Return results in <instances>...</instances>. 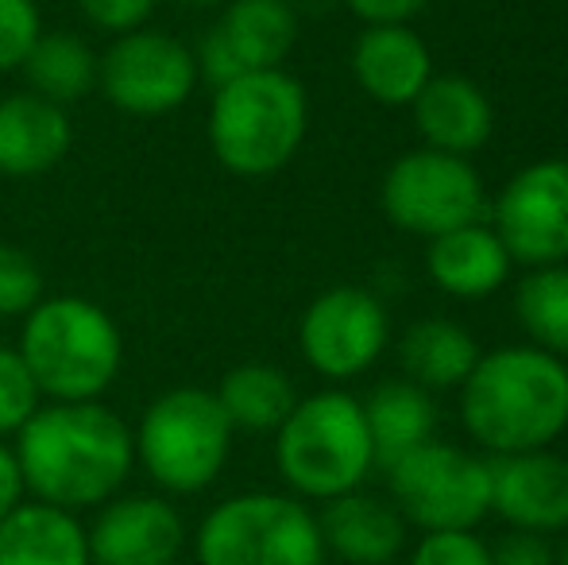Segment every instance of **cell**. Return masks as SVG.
Instances as JSON below:
<instances>
[{"mask_svg": "<svg viewBox=\"0 0 568 565\" xmlns=\"http://www.w3.org/2000/svg\"><path fill=\"white\" fill-rule=\"evenodd\" d=\"M12 450L28 496L67 512L101 507L124 492L135 468L132 426L101 400L43 403Z\"/></svg>", "mask_w": 568, "mask_h": 565, "instance_id": "cell-1", "label": "cell"}, {"mask_svg": "<svg viewBox=\"0 0 568 565\" xmlns=\"http://www.w3.org/2000/svg\"><path fill=\"white\" fill-rule=\"evenodd\" d=\"M460 423L495 457L549 450L568 430V364L538 345L484 353L460 384Z\"/></svg>", "mask_w": 568, "mask_h": 565, "instance_id": "cell-2", "label": "cell"}, {"mask_svg": "<svg viewBox=\"0 0 568 565\" xmlns=\"http://www.w3.org/2000/svg\"><path fill=\"white\" fill-rule=\"evenodd\" d=\"M20 356L47 403H93L116 384L124 337L105 306L82 294L43 299L20 322Z\"/></svg>", "mask_w": 568, "mask_h": 565, "instance_id": "cell-3", "label": "cell"}, {"mask_svg": "<svg viewBox=\"0 0 568 565\" xmlns=\"http://www.w3.org/2000/svg\"><path fill=\"white\" fill-rule=\"evenodd\" d=\"M310 129L306 85L286 70H247L213 90L205 137L213 159L240 179H267L283 171Z\"/></svg>", "mask_w": 568, "mask_h": 565, "instance_id": "cell-4", "label": "cell"}, {"mask_svg": "<svg viewBox=\"0 0 568 565\" xmlns=\"http://www.w3.org/2000/svg\"><path fill=\"white\" fill-rule=\"evenodd\" d=\"M275 465L286 488L302 500L356 492L375 468L364 403L337 387L298 400L275 430Z\"/></svg>", "mask_w": 568, "mask_h": 565, "instance_id": "cell-5", "label": "cell"}, {"mask_svg": "<svg viewBox=\"0 0 568 565\" xmlns=\"http://www.w3.org/2000/svg\"><path fill=\"white\" fill-rule=\"evenodd\" d=\"M229 415L205 387H171L143 407L132 430L135 465L163 496L205 492L229 465L232 453Z\"/></svg>", "mask_w": 568, "mask_h": 565, "instance_id": "cell-6", "label": "cell"}, {"mask_svg": "<svg viewBox=\"0 0 568 565\" xmlns=\"http://www.w3.org/2000/svg\"><path fill=\"white\" fill-rule=\"evenodd\" d=\"M197 565H325L317 515L283 492H240L197 527Z\"/></svg>", "mask_w": 568, "mask_h": 565, "instance_id": "cell-7", "label": "cell"}, {"mask_svg": "<svg viewBox=\"0 0 568 565\" xmlns=\"http://www.w3.org/2000/svg\"><path fill=\"white\" fill-rule=\"evenodd\" d=\"M383 473L390 484V504L426 535L429 531H471L491 512V465L437 437L398 457Z\"/></svg>", "mask_w": 568, "mask_h": 565, "instance_id": "cell-8", "label": "cell"}, {"mask_svg": "<svg viewBox=\"0 0 568 565\" xmlns=\"http://www.w3.org/2000/svg\"><path fill=\"white\" fill-rule=\"evenodd\" d=\"M383 213L395 229L414 236H445L453 229L476 225L487 213L484 179L464 155L418 148L390 163L379 190Z\"/></svg>", "mask_w": 568, "mask_h": 565, "instance_id": "cell-9", "label": "cell"}, {"mask_svg": "<svg viewBox=\"0 0 568 565\" xmlns=\"http://www.w3.org/2000/svg\"><path fill=\"white\" fill-rule=\"evenodd\" d=\"M98 90L116 113L128 117L179 113L197 90L194 47L159 28L113 36V43L101 51Z\"/></svg>", "mask_w": 568, "mask_h": 565, "instance_id": "cell-10", "label": "cell"}, {"mask_svg": "<svg viewBox=\"0 0 568 565\" xmlns=\"http://www.w3.org/2000/svg\"><path fill=\"white\" fill-rule=\"evenodd\" d=\"M390 341L383 302L364 286H329L298 322V349L317 376L344 384L372 369Z\"/></svg>", "mask_w": 568, "mask_h": 565, "instance_id": "cell-11", "label": "cell"}, {"mask_svg": "<svg viewBox=\"0 0 568 565\" xmlns=\"http://www.w3.org/2000/svg\"><path fill=\"white\" fill-rule=\"evenodd\" d=\"M495 233L510 260L549 268L568 260V159L530 163L495 198Z\"/></svg>", "mask_w": 568, "mask_h": 565, "instance_id": "cell-12", "label": "cell"}, {"mask_svg": "<svg viewBox=\"0 0 568 565\" xmlns=\"http://www.w3.org/2000/svg\"><path fill=\"white\" fill-rule=\"evenodd\" d=\"M186 538L179 507L151 492H116L85 527L90 565H174Z\"/></svg>", "mask_w": 568, "mask_h": 565, "instance_id": "cell-13", "label": "cell"}, {"mask_svg": "<svg viewBox=\"0 0 568 565\" xmlns=\"http://www.w3.org/2000/svg\"><path fill=\"white\" fill-rule=\"evenodd\" d=\"M491 512L515 531H568V461L549 450L491 457Z\"/></svg>", "mask_w": 568, "mask_h": 565, "instance_id": "cell-14", "label": "cell"}, {"mask_svg": "<svg viewBox=\"0 0 568 565\" xmlns=\"http://www.w3.org/2000/svg\"><path fill=\"white\" fill-rule=\"evenodd\" d=\"M352 78L375 105H414L434 78V54L410 23H372L352 47Z\"/></svg>", "mask_w": 568, "mask_h": 565, "instance_id": "cell-15", "label": "cell"}, {"mask_svg": "<svg viewBox=\"0 0 568 565\" xmlns=\"http://www.w3.org/2000/svg\"><path fill=\"white\" fill-rule=\"evenodd\" d=\"M74 148L70 109L36 98L31 90L0 98V174L36 179L62 163Z\"/></svg>", "mask_w": 568, "mask_h": 565, "instance_id": "cell-16", "label": "cell"}, {"mask_svg": "<svg viewBox=\"0 0 568 565\" xmlns=\"http://www.w3.org/2000/svg\"><path fill=\"white\" fill-rule=\"evenodd\" d=\"M317 527H322L325 554L333 551L348 565H387L403 554L410 523L390 500L356 488L337 500H325Z\"/></svg>", "mask_w": 568, "mask_h": 565, "instance_id": "cell-17", "label": "cell"}, {"mask_svg": "<svg viewBox=\"0 0 568 565\" xmlns=\"http://www.w3.org/2000/svg\"><path fill=\"white\" fill-rule=\"evenodd\" d=\"M410 109L426 148L449 155H471L495 132V109L487 93L460 74H434Z\"/></svg>", "mask_w": 568, "mask_h": 565, "instance_id": "cell-18", "label": "cell"}, {"mask_svg": "<svg viewBox=\"0 0 568 565\" xmlns=\"http://www.w3.org/2000/svg\"><path fill=\"white\" fill-rule=\"evenodd\" d=\"M510 268H515V260H510L507 244L484 221L434 236L426 252V272L437 283V291L468 302L499 291L510 280Z\"/></svg>", "mask_w": 568, "mask_h": 565, "instance_id": "cell-19", "label": "cell"}, {"mask_svg": "<svg viewBox=\"0 0 568 565\" xmlns=\"http://www.w3.org/2000/svg\"><path fill=\"white\" fill-rule=\"evenodd\" d=\"M0 565H90L85 523L67 507L23 500L0 519Z\"/></svg>", "mask_w": 568, "mask_h": 565, "instance_id": "cell-20", "label": "cell"}, {"mask_svg": "<svg viewBox=\"0 0 568 565\" xmlns=\"http://www.w3.org/2000/svg\"><path fill=\"white\" fill-rule=\"evenodd\" d=\"M240 70H283L298 43V12L291 0H225L213 23Z\"/></svg>", "mask_w": 568, "mask_h": 565, "instance_id": "cell-21", "label": "cell"}, {"mask_svg": "<svg viewBox=\"0 0 568 565\" xmlns=\"http://www.w3.org/2000/svg\"><path fill=\"white\" fill-rule=\"evenodd\" d=\"M367 434H372L375 468H390L418 445L434 442L437 434V403L426 387L410 380H387L364 400Z\"/></svg>", "mask_w": 568, "mask_h": 565, "instance_id": "cell-22", "label": "cell"}, {"mask_svg": "<svg viewBox=\"0 0 568 565\" xmlns=\"http://www.w3.org/2000/svg\"><path fill=\"white\" fill-rule=\"evenodd\" d=\"M479 356L484 353H479L476 337L449 317L414 322L398 341V364H403L406 380L426 387V392L460 387L471 376Z\"/></svg>", "mask_w": 568, "mask_h": 565, "instance_id": "cell-23", "label": "cell"}, {"mask_svg": "<svg viewBox=\"0 0 568 565\" xmlns=\"http://www.w3.org/2000/svg\"><path fill=\"white\" fill-rule=\"evenodd\" d=\"M98 70L101 54L74 31H43L20 62L28 90L62 109L78 105L98 90Z\"/></svg>", "mask_w": 568, "mask_h": 565, "instance_id": "cell-24", "label": "cell"}, {"mask_svg": "<svg viewBox=\"0 0 568 565\" xmlns=\"http://www.w3.org/2000/svg\"><path fill=\"white\" fill-rule=\"evenodd\" d=\"M213 395H217L221 411L229 415L232 430H247V434H275L294 411V403H298L291 376L263 361L229 369Z\"/></svg>", "mask_w": 568, "mask_h": 565, "instance_id": "cell-25", "label": "cell"}, {"mask_svg": "<svg viewBox=\"0 0 568 565\" xmlns=\"http://www.w3.org/2000/svg\"><path fill=\"white\" fill-rule=\"evenodd\" d=\"M518 322L538 349L568 356V264L534 268L518 283Z\"/></svg>", "mask_w": 568, "mask_h": 565, "instance_id": "cell-26", "label": "cell"}, {"mask_svg": "<svg viewBox=\"0 0 568 565\" xmlns=\"http://www.w3.org/2000/svg\"><path fill=\"white\" fill-rule=\"evenodd\" d=\"M43 403L47 400L39 392L36 376H31L28 361L20 356V349L0 345V437L20 434Z\"/></svg>", "mask_w": 568, "mask_h": 565, "instance_id": "cell-27", "label": "cell"}, {"mask_svg": "<svg viewBox=\"0 0 568 565\" xmlns=\"http://www.w3.org/2000/svg\"><path fill=\"white\" fill-rule=\"evenodd\" d=\"M43 302V272L20 249V244L0 241V322L8 317H28Z\"/></svg>", "mask_w": 568, "mask_h": 565, "instance_id": "cell-28", "label": "cell"}, {"mask_svg": "<svg viewBox=\"0 0 568 565\" xmlns=\"http://www.w3.org/2000/svg\"><path fill=\"white\" fill-rule=\"evenodd\" d=\"M39 36H43V16L36 0H0V74L20 70Z\"/></svg>", "mask_w": 568, "mask_h": 565, "instance_id": "cell-29", "label": "cell"}, {"mask_svg": "<svg viewBox=\"0 0 568 565\" xmlns=\"http://www.w3.org/2000/svg\"><path fill=\"white\" fill-rule=\"evenodd\" d=\"M410 565H491V546L476 531H429L414 546Z\"/></svg>", "mask_w": 568, "mask_h": 565, "instance_id": "cell-30", "label": "cell"}, {"mask_svg": "<svg viewBox=\"0 0 568 565\" xmlns=\"http://www.w3.org/2000/svg\"><path fill=\"white\" fill-rule=\"evenodd\" d=\"M155 4L159 0H78L85 20H90L98 31H109V36H124V31L148 28Z\"/></svg>", "mask_w": 568, "mask_h": 565, "instance_id": "cell-31", "label": "cell"}, {"mask_svg": "<svg viewBox=\"0 0 568 565\" xmlns=\"http://www.w3.org/2000/svg\"><path fill=\"white\" fill-rule=\"evenodd\" d=\"M491 565H557L549 551L546 535H530V531H515L491 551Z\"/></svg>", "mask_w": 568, "mask_h": 565, "instance_id": "cell-32", "label": "cell"}, {"mask_svg": "<svg viewBox=\"0 0 568 565\" xmlns=\"http://www.w3.org/2000/svg\"><path fill=\"white\" fill-rule=\"evenodd\" d=\"M348 12L356 20L372 23H410L414 16H422L429 8V0H344Z\"/></svg>", "mask_w": 568, "mask_h": 565, "instance_id": "cell-33", "label": "cell"}, {"mask_svg": "<svg viewBox=\"0 0 568 565\" xmlns=\"http://www.w3.org/2000/svg\"><path fill=\"white\" fill-rule=\"evenodd\" d=\"M28 500V488H23V473L20 461H16V450L0 437V519H4L12 507H20Z\"/></svg>", "mask_w": 568, "mask_h": 565, "instance_id": "cell-34", "label": "cell"}, {"mask_svg": "<svg viewBox=\"0 0 568 565\" xmlns=\"http://www.w3.org/2000/svg\"><path fill=\"white\" fill-rule=\"evenodd\" d=\"M179 4H186V8H217V4H225V0H179Z\"/></svg>", "mask_w": 568, "mask_h": 565, "instance_id": "cell-35", "label": "cell"}, {"mask_svg": "<svg viewBox=\"0 0 568 565\" xmlns=\"http://www.w3.org/2000/svg\"><path fill=\"white\" fill-rule=\"evenodd\" d=\"M557 565H568V538H565V546H561V562Z\"/></svg>", "mask_w": 568, "mask_h": 565, "instance_id": "cell-36", "label": "cell"}, {"mask_svg": "<svg viewBox=\"0 0 568 565\" xmlns=\"http://www.w3.org/2000/svg\"><path fill=\"white\" fill-rule=\"evenodd\" d=\"M174 565H182V562H174Z\"/></svg>", "mask_w": 568, "mask_h": 565, "instance_id": "cell-37", "label": "cell"}]
</instances>
